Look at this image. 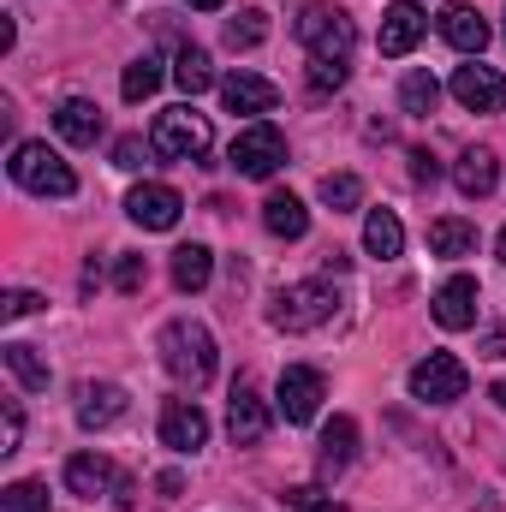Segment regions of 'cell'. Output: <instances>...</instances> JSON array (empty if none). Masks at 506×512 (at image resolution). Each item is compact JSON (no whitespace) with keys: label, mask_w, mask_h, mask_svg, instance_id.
I'll list each match as a JSON object with an SVG mask.
<instances>
[{"label":"cell","mask_w":506,"mask_h":512,"mask_svg":"<svg viewBox=\"0 0 506 512\" xmlns=\"http://www.w3.org/2000/svg\"><path fill=\"white\" fill-rule=\"evenodd\" d=\"M465 364L453 358V352H429L423 364H411V399H423V405H453V399H465Z\"/></svg>","instance_id":"obj_8"},{"label":"cell","mask_w":506,"mask_h":512,"mask_svg":"<svg viewBox=\"0 0 506 512\" xmlns=\"http://www.w3.org/2000/svg\"><path fill=\"white\" fill-rule=\"evenodd\" d=\"M495 405H501V411H506V382H501V387H495Z\"/></svg>","instance_id":"obj_42"},{"label":"cell","mask_w":506,"mask_h":512,"mask_svg":"<svg viewBox=\"0 0 506 512\" xmlns=\"http://www.w3.org/2000/svg\"><path fill=\"white\" fill-rule=\"evenodd\" d=\"M227 161H233L245 179H274L280 161H286V137H280V126H268V120H251V126L233 137Z\"/></svg>","instance_id":"obj_6"},{"label":"cell","mask_w":506,"mask_h":512,"mask_svg":"<svg viewBox=\"0 0 506 512\" xmlns=\"http://www.w3.org/2000/svg\"><path fill=\"white\" fill-rule=\"evenodd\" d=\"M346 84V66L340 60H310V90L316 96H328V90H340Z\"/></svg>","instance_id":"obj_33"},{"label":"cell","mask_w":506,"mask_h":512,"mask_svg":"<svg viewBox=\"0 0 506 512\" xmlns=\"http://www.w3.org/2000/svg\"><path fill=\"white\" fill-rule=\"evenodd\" d=\"M209 274H215L209 245H179V251H173V286H179V292H203Z\"/></svg>","instance_id":"obj_23"},{"label":"cell","mask_w":506,"mask_h":512,"mask_svg":"<svg viewBox=\"0 0 506 512\" xmlns=\"http://www.w3.org/2000/svg\"><path fill=\"white\" fill-rule=\"evenodd\" d=\"M268 36V18L262 12H239L233 24H227V48H256Z\"/></svg>","instance_id":"obj_32"},{"label":"cell","mask_w":506,"mask_h":512,"mask_svg":"<svg viewBox=\"0 0 506 512\" xmlns=\"http://www.w3.org/2000/svg\"><path fill=\"white\" fill-rule=\"evenodd\" d=\"M191 6H197V12H215V6H227V0H191Z\"/></svg>","instance_id":"obj_41"},{"label":"cell","mask_w":506,"mask_h":512,"mask_svg":"<svg viewBox=\"0 0 506 512\" xmlns=\"http://www.w3.org/2000/svg\"><path fill=\"white\" fill-rule=\"evenodd\" d=\"M322 203H328L334 215L364 209V179H358V173H328V179H322Z\"/></svg>","instance_id":"obj_29"},{"label":"cell","mask_w":506,"mask_h":512,"mask_svg":"<svg viewBox=\"0 0 506 512\" xmlns=\"http://www.w3.org/2000/svg\"><path fill=\"white\" fill-rule=\"evenodd\" d=\"M209 441V417H203V405L197 399H167V411H161V447H173V453H197Z\"/></svg>","instance_id":"obj_13"},{"label":"cell","mask_w":506,"mask_h":512,"mask_svg":"<svg viewBox=\"0 0 506 512\" xmlns=\"http://www.w3.org/2000/svg\"><path fill=\"white\" fill-rule=\"evenodd\" d=\"M6 173H12V185H24V191H36V197H72L78 191V173L60 161V149H48V143H18L12 149V161H6Z\"/></svg>","instance_id":"obj_2"},{"label":"cell","mask_w":506,"mask_h":512,"mask_svg":"<svg viewBox=\"0 0 506 512\" xmlns=\"http://www.w3.org/2000/svg\"><path fill=\"white\" fill-rule=\"evenodd\" d=\"M429 251H435V256H477V227L447 215V221H435V227H429Z\"/></svg>","instance_id":"obj_25"},{"label":"cell","mask_w":506,"mask_h":512,"mask_svg":"<svg viewBox=\"0 0 506 512\" xmlns=\"http://www.w3.org/2000/svg\"><path fill=\"white\" fill-rule=\"evenodd\" d=\"M126 417V387L120 382H84L78 387V429H108Z\"/></svg>","instance_id":"obj_17"},{"label":"cell","mask_w":506,"mask_h":512,"mask_svg":"<svg viewBox=\"0 0 506 512\" xmlns=\"http://www.w3.org/2000/svg\"><path fill=\"white\" fill-rule=\"evenodd\" d=\"M501 262H506V227H501Z\"/></svg>","instance_id":"obj_43"},{"label":"cell","mask_w":506,"mask_h":512,"mask_svg":"<svg viewBox=\"0 0 506 512\" xmlns=\"http://www.w3.org/2000/svg\"><path fill=\"white\" fill-rule=\"evenodd\" d=\"M322 399H328L322 370H310V364H286V370H280V382H274V411H280L286 423H310V417L322 411Z\"/></svg>","instance_id":"obj_7"},{"label":"cell","mask_w":506,"mask_h":512,"mask_svg":"<svg viewBox=\"0 0 506 512\" xmlns=\"http://www.w3.org/2000/svg\"><path fill=\"white\" fill-rule=\"evenodd\" d=\"M352 453H358V423H352V417H334V423L322 429V471L352 465Z\"/></svg>","instance_id":"obj_24"},{"label":"cell","mask_w":506,"mask_h":512,"mask_svg":"<svg viewBox=\"0 0 506 512\" xmlns=\"http://www.w3.org/2000/svg\"><path fill=\"white\" fill-rule=\"evenodd\" d=\"M66 489H72V495H84V501H96V495H108V489H114V501L131 507V477H120L102 453H72V459H66Z\"/></svg>","instance_id":"obj_9"},{"label":"cell","mask_w":506,"mask_h":512,"mask_svg":"<svg viewBox=\"0 0 506 512\" xmlns=\"http://www.w3.org/2000/svg\"><path fill=\"white\" fill-rule=\"evenodd\" d=\"M54 131H60L72 149H90V143L102 137V108L84 102V96H66V102L54 108Z\"/></svg>","instance_id":"obj_19"},{"label":"cell","mask_w":506,"mask_h":512,"mask_svg":"<svg viewBox=\"0 0 506 512\" xmlns=\"http://www.w3.org/2000/svg\"><path fill=\"white\" fill-rule=\"evenodd\" d=\"M429 304H435V322L459 334V328H477V304H483V292H477V280H471V274H447V280L435 286V298H429Z\"/></svg>","instance_id":"obj_11"},{"label":"cell","mask_w":506,"mask_h":512,"mask_svg":"<svg viewBox=\"0 0 506 512\" xmlns=\"http://www.w3.org/2000/svg\"><path fill=\"white\" fill-rule=\"evenodd\" d=\"M36 310H42V298L24 292V286H12V292L0 298V316H6V322H24V316H36Z\"/></svg>","instance_id":"obj_34"},{"label":"cell","mask_w":506,"mask_h":512,"mask_svg":"<svg viewBox=\"0 0 506 512\" xmlns=\"http://www.w3.org/2000/svg\"><path fill=\"white\" fill-rule=\"evenodd\" d=\"M489 358H506V328L495 334V340H489Z\"/></svg>","instance_id":"obj_40"},{"label":"cell","mask_w":506,"mask_h":512,"mask_svg":"<svg viewBox=\"0 0 506 512\" xmlns=\"http://www.w3.org/2000/svg\"><path fill=\"white\" fill-rule=\"evenodd\" d=\"M149 149H155V143H143V137H120V143H114V167H120V173H137V167L149 161Z\"/></svg>","instance_id":"obj_35"},{"label":"cell","mask_w":506,"mask_h":512,"mask_svg":"<svg viewBox=\"0 0 506 512\" xmlns=\"http://www.w3.org/2000/svg\"><path fill=\"white\" fill-rule=\"evenodd\" d=\"M298 42L310 48V60H352V42H358V24H352V12H340V6H304L298 12Z\"/></svg>","instance_id":"obj_4"},{"label":"cell","mask_w":506,"mask_h":512,"mask_svg":"<svg viewBox=\"0 0 506 512\" xmlns=\"http://www.w3.org/2000/svg\"><path fill=\"white\" fill-rule=\"evenodd\" d=\"M441 36L459 48V54H483L489 48V24H483V12L477 6H465V0H453V6H441Z\"/></svg>","instance_id":"obj_18"},{"label":"cell","mask_w":506,"mask_h":512,"mask_svg":"<svg viewBox=\"0 0 506 512\" xmlns=\"http://www.w3.org/2000/svg\"><path fill=\"white\" fill-rule=\"evenodd\" d=\"M495 179H501V161H495L489 149H465V155H459V167H453V185H459L465 197H489V191H495Z\"/></svg>","instance_id":"obj_21"},{"label":"cell","mask_w":506,"mask_h":512,"mask_svg":"<svg viewBox=\"0 0 506 512\" xmlns=\"http://www.w3.org/2000/svg\"><path fill=\"white\" fill-rule=\"evenodd\" d=\"M435 173H441V167H435V155H429V149H417V155H411V179H417V185H435Z\"/></svg>","instance_id":"obj_39"},{"label":"cell","mask_w":506,"mask_h":512,"mask_svg":"<svg viewBox=\"0 0 506 512\" xmlns=\"http://www.w3.org/2000/svg\"><path fill=\"white\" fill-rule=\"evenodd\" d=\"M227 435L239 441V447H256L262 435H268V405H262V393L251 382L233 387V399H227Z\"/></svg>","instance_id":"obj_15"},{"label":"cell","mask_w":506,"mask_h":512,"mask_svg":"<svg viewBox=\"0 0 506 512\" xmlns=\"http://www.w3.org/2000/svg\"><path fill=\"white\" fill-rule=\"evenodd\" d=\"M149 143H155V155H173V161H197V155H209L215 131H209V120H203L191 102H179V108H161V114H155V131H149Z\"/></svg>","instance_id":"obj_5"},{"label":"cell","mask_w":506,"mask_h":512,"mask_svg":"<svg viewBox=\"0 0 506 512\" xmlns=\"http://www.w3.org/2000/svg\"><path fill=\"white\" fill-rule=\"evenodd\" d=\"M221 102H227V114H274L280 84H268L256 72H227L221 78Z\"/></svg>","instance_id":"obj_16"},{"label":"cell","mask_w":506,"mask_h":512,"mask_svg":"<svg viewBox=\"0 0 506 512\" xmlns=\"http://www.w3.org/2000/svg\"><path fill=\"white\" fill-rule=\"evenodd\" d=\"M6 370L30 387V393H42V387H48V364L36 358V346H18V340H12V346H6Z\"/></svg>","instance_id":"obj_30"},{"label":"cell","mask_w":506,"mask_h":512,"mask_svg":"<svg viewBox=\"0 0 506 512\" xmlns=\"http://www.w3.org/2000/svg\"><path fill=\"white\" fill-rule=\"evenodd\" d=\"M0 512H48V483H36V477L6 483L0 489Z\"/></svg>","instance_id":"obj_31"},{"label":"cell","mask_w":506,"mask_h":512,"mask_svg":"<svg viewBox=\"0 0 506 512\" xmlns=\"http://www.w3.org/2000/svg\"><path fill=\"white\" fill-rule=\"evenodd\" d=\"M143 280H149V262H143V256H120L114 286H120V292H143Z\"/></svg>","instance_id":"obj_37"},{"label":"cell","mask_w":506,"mask_h":512,"mask_svg":"<svg viewBox=\"0 0 506 512\" xmlns=\"http://www.w3.org/2000/svg\"><path fill=\"white\" fill-rule=\"evenodd\" d=\"M435 102H441V84L429 78V72H405V84H399V108L405 114H435Z\"/></svg>","instance_id":"obj_28"},{"label":"cell","mask_w":506,"mask_h":512,"mask_svg":"<svg viewBox=\"0 0 506 512\" xmlns=\"http://www.w3.org/2000/svg\"><path fill=\"white\" fill-rule=\"evenodd\" d=\"M423 30H429V12H423L417 0H393V6L381 12V54H387V60L411 54V48L423 42Z\"/></svg>","instance_id":"obj_12"},{"label":"cell","mask_w":506,"mask_h":512,"mask_svg":"<svg viewBox=\"0 0 506 512\" xmlns=\"http://www.w3.org/2000/svg\"><path fill=\"white\" fill-rule=\"evenodd\" d=\"M173 84H179L185 96H203V90L215 84V66H209V54H203V48H179V60H173Z\"/></svg>","instance_id":"obj_26"},{"label":"cell","mask_w":506,"mask_h":512,"mask_svg":"<svg viewBox=\"0 0 506 512\" xmlns=\"http://www.w3.org/2000/svg\"><path fill=\"white\" fill-rule=\"evenodd\" d=\"M286 507L292 512H340V501H328L322 489H286Z\"/></svg>","instance_id":"obj_38"},{"label":"cell","mask_w":506,"mask_h":512,"mask_svg":"<svg viewBox=\"0 0 506 512\" xmlns=\"http://www.w3.org/2000/svg\"><path fill=\"white\" fill-rule=\"evenodd\" d=\"M126 215L143 227V233H173L179 215H185V197H179L173 185H155V179H149V185H137V191L126 197Z\"/></svg>","instance_id":"obj_10"},{"label":"cell","mask_w":506,"mask_h":512,"mask_svg":"<svg viewBox=\"0 0 506 512\" xmlns=\"http://www.w3.org/2000/svg\"><path fill=\"white\" fill-rule=\"evenodd\" d=\"M262 227H268L274 239H304V233H310V209H304L292 191H274V197L262 203Z\"/></svg>","instance_id":"obj_20"},{"label":"cell","mask_w":506,"mask_h":512,"mask_svg":"<svg viewBox=\"0 0 506 512\" xmlns=\"http://www.w3.org/2000/svg\"><path fill=\"white\" fill-rule=\"evenodd\" d=\"M334 310H340V292H334L328 280H298V286H286V292L274 298L268 322L286 328V334H310V328H322Z\"/></svg>","instance_id":"obj_3"},{"label":"cell","mask_w":506,"mask_h":512,"mask_svg":"<svg viewBox=\"0 0 506 512\" xmlns=\"http://www.w3.org/2000/svg\"><path fill=\"white\" fill-rule=\"evenodd\" d=\"M155 352H161V370L179 387L197 393V387L215 382V334L203 322H167L161 340H155Z\"/></svg>","instance_id":"obj_1"},{"label":"cell","mask_w":506,"mask_h":512,"mask_svg":"<svg viewBox=\"0 0 506 512\" xmlns=\"http://www.w3.org/2000/svg\"><path fill=\"white\" fill-rule=\"evenodd\" d=\"M364 251L381 256V262L405 251V227H399V215H393V209H370V215H364Z\"/></svg>","instance_id":"obj_22"},{"label":"cell","mask_w":506,"mask_h":512,"mask_svg":"<svg viewBox=\"0 0 506 512\" xmlns=\"http://www.w3.org/2000/svg\"><path fill=\"white\" fill-rule=\"evenodd\" d=\"M501 96H506V84H501L495 66L477 60V66H459V72H453V102H459V108H471V114H495Z\"/></svg>","instance_id":"obj_14"},{"label":"cell","mask_w":506,"mask_h":512,"mask_svg":"<svg viewBox=\"0 0 506 512\" xmlns=\"http://www.w3.org/2000/svg\"><path fill=\"white\" fill-rule=\"evenodd\" d=\"M18 441H24V411L6 399V411H0V453H18Z\"/></svg>","instance_id":"obj_36"},{"label":"cell","mask_w":506,"mask_h":512,"mask_svg":"<svg viewBox=\"0 0 506 512\" xmlns=\"http://www.w3.org/2000/svg\"><path fill=\"white\" fill-rule=\"evenodd\" d=\"M161 78H167L161 60H155V54H137L126 66V78H120V96H126V102H149V96L161 90Z\"/></svg>","instance_id":"obj_27"}]
</instances>
